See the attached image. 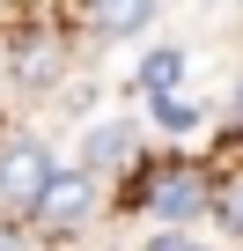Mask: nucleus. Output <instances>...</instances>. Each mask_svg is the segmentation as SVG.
Returning <instances> with one entry per match:
<instances>
[{
  "mask_svg": "<svg viewBox=\"0 0 243 251\" xmlns=\"http://www.w3.org/2000/svg\"><path fill=\"white\" fill-rule=\"evenodd\" d=\"M66 37L59 30H22L15 37V52H8V81L22 89V96H44V89H59V74H66Z\"/></svg>",
  "mask_w": 243,
  "mask_h": 251,
  "instance_id": "nucleus-4",
  "label": "nucleus"
},
{
  "mask_svg": "<svg viewBox=\"0 0 243 251\" xmlns=\"http://www.w3.org/2000/svg\"><path fill=\"white\" fill-rule=\"evenodd\" d=\"M177 81H184V52H177V45L148 52V59H140V74H133V89H140V96H170Z\"/></svg>",
  "mask_w": 243,
  "mask_h": 251,
  "instance_id": "nucleus-6",
  "label": "nucleus"
},
{
  "mask_svg": "<svg viewBox=\"0 0 243 251\" xmlns=\"http://www.w3.org/2000/svg\"><path fill=\"white\" fill-rule=\"evenodd\" d=\"M59 163H52V148L37 141V133H15V141H0V207H8V222L15 214H30V200L44 192V177H52Z\"/></svg>",
  "mask_w": 243,
  "mask_h": 251,
  "instance_id": "nucleus-3",
  "label": "nucleus"
},
{
  "mask_svg": "<svg viewBox=\"0 0 243 251\" xmlns=\"http://www.w3.org/2000/svg\"><path fill=\"white\" fill-rule=\"evenodd\" d=\"M140 251H206V244H199L192 229H148V244H140Z\"/></svg>",
  "mask_w": 243,
  "mask_h": 251,
  "instance_id": "nucleus-10",
  "label": "nucleus"
},
{
  "mask_svg": "<svg viewBox=\"0 0 243 251\" xmlns=\"http://www.w3.org/2000/svg\"><path fill=\"white\" fill-rule=\"evenodd\" d=\"M206 200H214V185H206L199 170H184V163H162V170L148 177V192H140V207H148L162 229H192V222H206Z\"/></svg>",
  "mask_w": 243,
  "mask_h": 251,
  "instance_id": "nucleus-2",
  "label": "nucleus"
},
{
  "mask_svg": "<svg viewBox=\"0 0 243 251\" xmlns=\"http://www.w3.org/2000/svg\"><path fill=\"white\" fill-rule=\"evenodd\" d=\"M148 111H155V126H162V133H199V118H206V103H199V96H184V89L148 96Z\"/></svg>",
  "mask_w": 243,
  "mask_h": 251,
  "instance_id": "nucleus-7",
  "label": "nucleus"
},
{
  "mask_svg": "<svg viewBox=\"0 0 243 251\" xmlns=\"http://www.w3.org/2000/svg\"><path fill=\"white\" fill-rule=\"evenodd\" d=\"M155 23V8H81V30H96V37H140Z\"/></svg>",
  "mask_w": 243,
  "mask_h": 251,
  "instance_id": "nucleus-8",
  "label": "nucleus"
},
{
  "mask_svg": "<svg viewBox=\"0 0 243 251\" xmlns=\"http://www.w3.org/2000/svg\"><path fill=\"white\" fill-rule=\"evenodd\" d=\"M206 214H214V222H221V229L243 244V177H236V185H221V192L206 200Z\"/></svg>",
  "mask_w": 243,
  "mask_h": 251,
  "instance_id": "nucleus-9",
  "label": "nucleus"
},
{
  "mask_svg": "<svg viewBox=\"0 0 243 251\" xmlns=\"http://www.w3.org/2000/svg\"><path fill=\"white\" fill-rule=\"evenodd\" d=\"M228 111H236V118H243V74H236V96H228Z\"/></svg>",
  "mask_w": 243,
  "mask_h": 251,
  "instance_id": "nucleus-12",
  "label": "nucleus"
},
{
  "mask_svg": "<svg viewBox=\"0 0 243 251\" xmlns=\"http://www.w3.org/2000/svg\"><path fill=\"white\" fill-rule=\"evenodd\" d=\"M88 214H96V185H88L81 170H52L22 222H30V236H37V244H74V236L88 229Z\"/></svg>",
  "mask_w": 243,
  "mask_h": 251,
  "instance_id": "nucleus-1",
  "label": "nucleus"
},
{
  "mask_svg": "<svg viewBox=\"0 0 243 251\" xmlns=\"http://www.w3.org/2000/svg\"><path fill=\"white\" fill-rule=\"evenodd\" d=\"M0 251H30V236H22L15 222H0Z\"/></svg>",
  "mask_w": 243,
  "mask_h": 251,
  "instance_id": "nucleus-11",
  "label": "nucleus"
},
{
  "mask_svg": "<svg viewBox=\"0 0 243 251\" xmlns=\"http://www.w3.org/2000/svg\"><path fill=\"white\" fill-rule=\"evenodd\" d=\"M133 163H140V126H133V118H103V126H88V133H81V155H74V170H81L88 185L133 170Z\"/></svg>",
  "mask_w": 243,
  "mask_h": 251,
  "instance_id": "nucleus-5",
  "label": "nucleus"
}]
</instances>
